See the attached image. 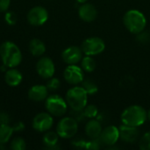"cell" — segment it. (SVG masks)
<instances>
[{
  "label": "cell",
  "mask_w": 150,
  "mask_h": 150,
  "mask_svg": "<svg viewBox=\"0 0 150 150\" xmlns=\"http://www.w3.org/2000/svg\"><path fill=\"white\" fill-rule=\"evenodd\" d=\"M30 53L34 56H40L46 51V46L43 41L39 39H33L29 43Z\"/></svg>",
  "instance_id": "obj_19"
},
{
  "label": "cell",
  "mask_w": 150,
  "mask_h": 150,
  "mask_svg": "<svg viewBox=\"0 0 150 150\" xmlns=\"http://www.w3.org/2000/svg\"><path fill=\"white\" fill-rule=\"evenodd\" d=\"M36 70L40 76L45 79H49L54 74V63L49 57H42L37 62Z\"/></svg>",
  "instance_id": "obj_10"
},
{
  "label": "cell",
  "mask_w": 150,
  "mask_h": 150,
  "mask_svg": "<svg viewBox=\"0 0 150 150\" xmlns=\"http://www.w3.org/2000/svg\"><path fill=\"white\" fill-rule=\"evenodd\" d=\"M88 94L83 87L76 86L69 89L66 94V102L74 111H83L87 105Z\"/></svg>",
  "instance_id": "obj_4"
},
{
  "label": "cell",
  "mask_w": 150,
  "mask_h": 150,
  "mask_svg": "<svg viewBox=\"0 0 150 150\" xmlns=\"http://www.w3.org/2000/svg\"><path fill=\"white\" fill-rule=\"evenodd\" d=\"M11 4V0H0V12L7 11Z\"/></svg>",
  "instance_id": "obj_31"
},
{
  "label": "cell",
  "mask_w": 150,
  "mask_h": 150,
  "mask_svg": "<svg viewBox=\"0 0 150 150\" xmlns=\"http://www.w3.org/2000/svg\"><path fill=\"white\" fill-rule=\"evenodd\" d=\"M102 130L103 128L101 123L94 119H91L85 125V134L90 139L99 138Z\"/></svg>",
  "instance_id": "obj_17"
},
{
  "label": "cell",
  "mask_w": 150,
  "mask_h": 150,
  "mask_svg": "<svg viewBox=\"0 0 150 150\" xmlns=\"http://www.w3.org/2000/svg\"><path fill=\"white\" fill-rule=\"evenodd\" d=\"M11 149L13 150H25L26 149L25 142L20 137H16L11 142Z\"/></svg>",
  "instance_id": "obj_25"
},
{
  "label": "cell",
  "mask_w": 150,
  "mask_h": 150,
  "mask_svg": "<svg viewBox=\"0 0 150 150\" xmlns=\"http://www.w3.org/2000/svg\"><path fill=\"white\" fill-rule=\"evenodd\" d=\"M76 1H77L78 3H81V4H83V3H85L87 0H76Z\"/></svg>",
  "instance_id": "obj_36"
},
{
  "label": "cell",
  "mask_w": 150,
  "mask_h": 150,
  "mask_svg": "<svg viewBox=\"0 0 150 150\" xmlns=\"http://www.w3.org/2000/svg\"><path fill=\"white\" fill-rule=\"evenodd\" d=\"M10 121V117L8 114L0 113V124H8Z\"/></svg>",
  "instance_id": "obj_33"
},
{
  "label": "cell",
  "mask_w": 150,
  "mask_h": 150,
  "mask_svg": "<svg viewBox=\"0 0 150 150\" xmlns=\"http://www.w3.org/2000/svg\"><path fill=\"white\" fill-rule=\"evenodd\" d=\"M147 118H148V120L150 121V110L147 112Z\"/></svg>",
  "instance_id": "obj_35"
},
{
  "label": "cell",
  "mask_w": 150,
  "mask_h": 150,
  "mask_svg": "<svg viewBox=\"0 0 150 150\" xmlns=\"http://www.w3.org/2000/svg\"><path fill=\"white\" fill-rule=\"evenodd\" d=\"M12 128H13V131H14V132L23 131L24 128H25V125H24L22 122H18V123H16V124L12 127Z\"/></svg>",
  "instance_id": "obj_34"
},
{
  "label": "cell",
  "mask_w": 150,
  "mask_h": 150,
  "mask_svg": "<svg viewBox=\"0 0 150 150\" xmlns=\"http://www.w3.org/2000/svg\"><path fill=\"white\" fill-rule=\"evenodd\" d=\"M119 129L120 138L127 143H134L140 135L139 129L136 127H131L123 124Z\"/></svg>",
  "instance_id": "obj_14"
},
{
  "label": "cell",
  "mask_w": 150,
  "mask_h": 150,
  "mask_svg": "<svg viewBox=\"0 0 150 150\" xmlns=\"http://www.w3.org/2000/svg\"><path fill=\"white\" fill-rule=\"evenodd\" d=\"M63 62L69 65L76 64L83 59L82 48L76 46H71L63 50L62 54Z\"/></svg>",
  "instance_id": "obj_13"
},
{
  "label": "cell",
  "mask_w": 150,
  "mask_h": 150,
  "mask_svg": "<svg viewBox=\"0 0 150 150\" xmlns=\"http://www.w3.org/2000/svg\"><path fill=\"white\" fill-rule=\"evenodd\" d=\"M54 124V120L48 112H41L37 114L33 120V127L38 132L48 131Z\"/></svg>",
  "instance_id": "obj_11"
},
{
  "label": "cell",
  "mask_w": 150,
  "mask_h": 150,
  "mask_svg": "<svg viewBox=\"0 0 150 150\" xmlns=\"http://www.w3.org/2000/svg\"><path fill=\"white\" fill-rule=\"evenodd\" d=\"M96 62L95 60L90 56V55H86L85 57H83L82 60H81V66H82V69L86 71V72H92L94 71V69H96Z\"/></svg>",
  "instance_id": "obj_22"
},
{
  "label": "cell",
  "mask_w": 150,
  "mask_h": 150,
  "mask_svg": "<svg viewBox=\"0 0 150 150\" xmlns=\"http://www.w3.org/2000/svg\"><path fill=\"white\" fill-rule=\"evenodd\" d=\"M101 141L99 138H97V139H91V141L87 142L86 143V146H85V149H99L100 147H101Z\"/></svg>",
  "instance_id": "obj_28"
},
{
  "label": "cell",
  "mask_w": 150,
  "mask_h": 150,
  "mask_svg": "<svg viewBox=\"0 0 150 150\" xmlns=\"http://www.w3.org/2000/svg\"><path fill=\"white\" fill-rule=\"evenodd\" d=\"M123 23L126 28L134 34H138L145 30L147 19L145 15L139 10H129L123 17Z\"/></svg>",
  "instance_id": "obj_3"
},
{
  "label": "cell",
  "mask_w": 150,
  "mask_h": 150,
  "mask_svg": "<svg viewBox=\"0 0 150 150\" xmlns=\"http://www.w3.org/2000/svg\"><path fill=\"white\" fill-rule=\"evenodd\" d=\"M0 113H1V112H0Z\"/></svg>",
  "instance_id": "obj_37"
},
{
  "label": "cell",
  "mask_w": 150,
  "mask_h": 150,
  "mask_svg": "<svg viewBox=\"0 0 150 150\" xmlns=\"http://www.w3.org/2000/svg\"><path fill=\"white\" fill-rule=\"evenodd\" d=\"M86 143H87V142L84 141L83 139H76L72 142V144L74 146H76V148H81V149H85Z\"/></svg>",
  "instance_id": "obj_32"
},
{
  "label": "cell",
  "mask_w": 150,
  "mask_h": 150,
  "mask_svg": "<svg viewBox=\"0 0 150 150\" xmlns=\"http://www.w3.org/2000/svg\"><path fill=\"white\" fill-rule=\"evenodd\" d=\"M0 56L4 66L17 67L22 61V54L18 47L11 41H4L0 46Z\"/></svg>",
  "instance_id": "obj_1"
},
{
  "label": "cell",
  "mask_w": 150,
  "mask_h": 150,
  "mask_svg": "<svg viewBox=\"0 0 150 150\" xmlns=\"http://www.w3.org/2000/svg\"><path fill=\"white\" fill-rule=\"evenodd\" d=\"M60 85H61V83H60V80L58 78H52L51 77L47 81L46 86L48 89V91H57L60 88Z\"/></svg>",
  "instance_id": "obj_27"
},
{
  "label": "cell",
  "mask_w": 150,
  "mask_h": 150,
  "mask_svg": "<svg viewBox=\"0 0 150 150\" xmlns=\"http://www.w3.org/2000/svg\"><path fill=\"white\" fill-rule=\"evenodd\" d=\"M137 38L136 40L141 42V43H143V44H146L148 42L150 41V33L149 32H146L145 30H143L142 32H141L140 33L137 34Z\"/></svg>",
  "instance_id": "obj_30"
},
{
  "label": "cell",
  "mask_w": 150,
  "mask_h": 150,
  "mask_svg": "<svg viewBox=\"0 0 150 150\" xmlns=\"http://www.w3.org/2000/svg\"><path fill=\"white\" fill-rule=\"evenodd\" d=\"M78 15L80 18L85 22H92L98 17L97 8L89 3H83L78 9Z\"/></svg>",
  "instance_id": "obj_15"
},
{
  "label": "cell",
  "mask_w": 150,
  "mask_h": 150,
  "mask_svg": "<svg viewBox=\"0 0 150 150\" xmlns=\"http://www.w3.org/2000/svg\"><path fill=\"white\" fill-rule=\"evenodd\" d=\"M63 76L66 82L72 85H76L82 83L84 79L83 69L76 64L69 65L64 70Z\"/></svg>",
  "instance_id": "obj_9"
},
{
  "label": "cell",
  "mask_w": 150,
  "mask_h": 150,
  "mask_svg": "<svg viewBox=\"0 0 150 150\" xmlns=\"http://www.w3.org/2000/svg\"><path fill=\"white\" fill-rule=\"evenodd\" d=\"M48 89L45 85L37 84L33 86L28 91V98L34 102H40L47 98Z\"/></svg>",
  "instance_id": "obj_16"
},
{
  "label": "cell",
  "mask_w": 150,
  "mask_h": 150,
  "mask_svg": "<svg viewBox=\"0 0 150 150\" xmlns=\"http://www.w3.org/2000/svg\"><path fill=\"white\" fill-rule=\"evenodd\" d=\"M48 19V12L42 6H35L27 13L28 22L34 26L42 25Z\"/></svg>",
  "instance_id": "obj_8"
},
{
  "label": "cell",
  "mask_w": 150,
  "mask_h": 150,
  "mask_svg": "<svg viewBox=\"0 0 150 150\" xmlns=\"http://www.w3.org/2000/svg\"><path fill=\"white\" fill-rule=\"evenodd\" d=\"M22 74L16 69L11 68L5 72L4 80L9 86H18L22 82Z\"/></svg>",
  "instance_id": "obj_18"
},
{
  "label": "cell",
  "mask_w": 150,
  "mask_h": 150,
  "mask_svg": "<svg viewBox=\"0 0 150 150\" xmlns=\"http://www.w3.org/2000/svg\"><path fill=\"white\" fill-rule=\"evenodd\" d=\"M4 20L6 21V23L10 25H15L17 20H18V18H17V15L15 12L13 11H7L5 13V16H4Z\"/></svg>",
  "instance_id": "obj_29"
},
{
  "label": "cell",
  "mask_w": 150,
  "mask_h": 150,
  "mask_svg": "<svg viewBox=\"0 0 150 150\" xmlns=\"http://www.w3.org/2000/svg\"><path fill=\"white\" fill-rule=\"evenodd\" d=\"M120 119L124 125L139 127L148 120L147 112L141 105H131L123 111Z\"/></svg>",
  "instance_id": "obj_2"
},
{
  "label": "cell",
  "mask_w": 150,
  "mask_h": 150,
  "mask_svg": "<svg viewBox=\"0 0 150 150\" xmlns=\"http://www.w3.org/2000/svg\"><path fill=\"white\" fill-rule=\"evenodd\" d=\"M45 106L51 115L56 117H61L64 115L68 109L67 102L58 95H52L47 98Z\"/></svg>",
  "instance_id": "obj_6"
},
{
  "label": "cell",
  "mask_w": 150,
  "mask_h": 150,
  "mask_svg": "<svg viewBox=\"0 0 150 150\" xmlns=\"http://www.w3.org/2000/svg\"><path fill=\"white\" fill-rule=\"evenodd\" d=\"M140 149L142 150H150V132L144 134L141 138Z\"/></svg>",
  "instance_id": "obj_26"
},
{
  "label": "cell",
  "mask_w": 150,
  "mask_h": 150,
  "mask_svg": "<svg viewBox=\"0 0 150 150\" xmlns=\"http://www.w3.org/2000/svg\"><path fill=\"white\" fill-rule=\"evenodd\" d=\"M81 48L84 54L94 56L104 52L105 48V44L101 38L91 37L83 41Z\"/></svg>",
  "instance_id": "obj_7"
},
{
  "label": "cell",
  "mask_w": 150,
  "mask_h": 150,
  "mask_svg": "<svg viewBox=\"0 0 150 150\" xmlns=\"http://www.w3.org/2000/svg\"><path fill=\"white\" fill-rule=\"evenodd\" d=\"M59 140V135L57 133L54 132H47L44 136H43V143L47 147V149H58L56 146L58 143Z\"/></svg>",
  "instance_id": "obj_20"
},
{
  "label": "cell",
  "mask_w": 150,
  "mask_h": 150,
  "mask_svg": "<svg viewBox=\"0 0 150 150\" xmlns=\"http://www.w3.org/2000/svg\"><path fill=\"white\" fill-rule=\"evenodd\" d=\"M13 132L12 127H10L8 124H0V144L8 142Z\"/></svg>",
  "instance_id": "obj_21"
},
{
  "label": "cell",
  "mask_w": 150,
  "mask_h": 150,
  "mask_svg": "<svg viewBox=\"0 0 150 150\" xmlns=\"http://www.w3.org/2000/svg\"><path fill=\"white\" fill-rule=\"evenodd\" d=\"M78 130L77 120L72 117H65L62 119L57 124L56 133L59 137L63 139H69L74 137Z\"/></svg>",
  "instance_id": "obj_5"
},
{
  "label": "cell",
  "mask_w": 150,
  "mask_h": 150,
  "mask_svg": "<svg viewBox=\"0 0 150 150\" xmlns=\"http://www.w3.org/2000/svg\"><path fill=\"white\" fill-rule=\"evenodd\" d=\"M99 139L102 144L112 146L120 139V129L115 126H108L102 130Z\"/></svg>",
  "instance_id": "obj_12"
},
{
  "label": "cell",
  "mask_w": 150,
  "mask_h": 150,
  "mask_svg": "<svg viewBox=\"0 0 150 150\" xmlns=\"http://www.w3.org/2000/svg\"><path fill=\"white\" fill-rule=\"evenodd\" d=\"M82 83H83L82 87L85 90V91L87 92L88 95H95L98 91V85L91 79H90V78L83 79V81Z\"/></svg>",
  "instance_id": "obj_23"
},
{
  "label": "cell",
  "mask_w": 150,
  "mask_h": 150,
  "mask_svg": "<svg viewBox=\"0 0 150 150\" xmlns=\"http://www.w3.org/2000/svg\"><path fill=\"white\" fill-rule=\"evenodd\" d=\"M83 114H84V117L86 118H89V119H94L98 116V109L96 105H86L83 110Z\"/></svg>",
  "instance_id": "obj_24"
}]
</instances>
